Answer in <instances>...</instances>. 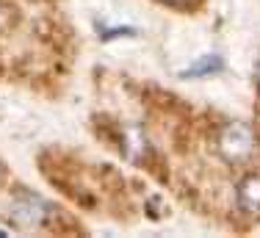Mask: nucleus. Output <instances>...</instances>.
<instances>
[{
	"mask_svg": "<svg viewBox=\"0 0 260 238\" xmlns=\"http://www.w3.org/2000/svg\"><path fill=\"white\" fill-rule=\"evenodd\" d=\"M219 153L233 164H244L257 153V136L246 122H230L219 133Z\"/></svg>",
	"mask_w": 260,
	"mask_h": 238,
	"instance_id": "f257e3e1",
	"label": "nucleus"
},
{
	"mask_svg": "<svg viewBox=\"0 0 260 238\" xmlns=\"http://www.w3.org/2000/svg\"><path fill=\"white\" fill-rule=\"evenodd\" d=\"M9 216L14 219L20 227L30 230V227H39V224H45L47 219L53 216V208L39 197V194L20 189V191H14V197H11Z\"/></svg>",
	"mask_w": 260,
	"mask_h": 238,
	"instance_id": "f03ea898",
	"label": "nucleus"
},
{
	"mask_svg": "<svg viewBox=\"0 0 260 238\" xmlns=\"http://www.w3.org/2000/svg\"><path fill=\"white\" fill-rule=\"evenodd\" d=\"M235 202L246 216L260 219V174H246L235 189Z\"/></svg>",
	"mask_w": 260,
	"mask_h": 238,
	"instance_id": "7ed1b4c3",
	"label": "nucleus"
},
{
	"mask_svg": "<svg viewBox=\"0 0 260 238\" xmlns=\"http://www.w3.org/2000/svg\"><path fill=\"white\" fill-rule=\"evenodd\" d=\"M224 70V58L221 55H205L197 64H191L185 72H180V78H208V75H219Z\"/></svg>",
	"mask_w": 260,
	"mask_h": 238,
	"instance_id": "20e7f679",
	"label": "nucleus"
},
{
	"mask_svg": "<svg viewBox=\"0 0 260 238\" xmlns=\"http://www.w3.org/2000/svg\"><path fill=\"white\" fill-rule=\"evenodd\" d=\"M116 36H136L133 28H114V31H100V39L103 42H111L116 39Z\"/></svg>",
	"mask_w": 260,
	"mask_h": 238,
	"instance_id": "39448f33",
	"label": "nucleus"
},
{
	"mask_svg": "<svg viewBox=\"0 0 260 238\" xmlns=\"http://www.w3.org/2000/svg\"><path fill=\"white\" fill-rule=\"evenodd\" d=\"M169 3H172V6H185L188 0H169Z\"/></svg>",
	"mask_w": 260,
	"mask_h": 238,
	"instance_id": "423d86ee",
	"label": "nucleus"
},
{
	"mask_svg": "<svg viewBox=\"0 0 260 238\" xmlns=\"http://www.w3.org/2000/svg\"><path fill=\"white\" fill-rule=\"evenodd\" d=\"M257 86H260V64H257Z\"/></svg>",
	"mask_w": 260,
	"mask_h": 238,
	"instance_id": "0eeeda50",
	"label": "nucleus"
}]
</instances>
